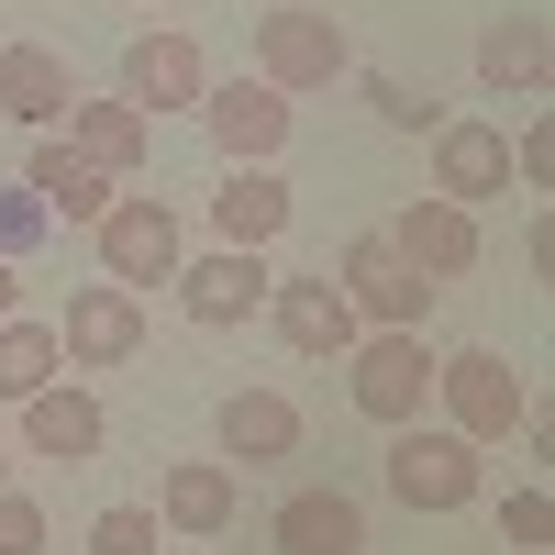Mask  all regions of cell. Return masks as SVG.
I'll list each match as a JSON object with an SVG mask.
<instances>
[{"label":"cell","instance_id":"obj_1","mask_svg":"<svg viewBox=\"0 0 555 555\" xmlns=\"http://www.w3.org/2000/svg\"><path fill=\"white\" fill-rule=\"evenodd\" d=\"M334 289L356 300V322H366V334H423V311H434V278L400 256V234H389V222H366V234L345 245Z\"/></svg>","mask_w":555,"mask_h":555},{"label":"cell","instance_id":"obj_2","mask_svg":"<svg viewBox=\"0 0 555 555\" xmlns=\"http://www.w3.org/2000/svg\"><path fill=\"white\" fill-rule=\"evenodd\" d=\"M434 389H444V434H467V444H512L522 434V366L500 356V345H467V356H434Z\"/></svg>","mask_w":555,"mask_h":555},{"label":"cell","instance_id":"obj_3","mask_svg":"<svg viewBox=\"0 0 555 555\" xmlns=\"http://www.w3.org/2000/svg\"><path fill=\"white\" fill-rule=\"evenodd\" d=\"M256 78L278 89V101H300V89H334V78H356V44H345V23L334 12H256Z\"/></svg>","mask_w":555,"mask_h":555},{"label":"cell","instance_id":"obj_4","mask_svg":"<svg viewBox=\"0 0 555 555\" xmlns=\"http://www.w3.org/2000/svg\"><path fill=\"white\" fill-rule=\"evenodd\" d=\"M345 400H356L378 434L423 423V400H434V345H423V334H356V356H345Z\"/></svg>","mask_w":555,"mask_h":555},{"label":"cell","instance_id":"obj_5","mask_svg":"<svg viewBox=\"0 0 555 555\" xmlns=\"http://www.w3.org/2000/svg\"><path fill=\"white\" fill-rule=\"evenodd\" d=\"M89 234H101V278H112V289H133V300H145L156 278H178V256H190V234H178V211H167L156 190H122Z\"/></svg>","mask_w":555,"mask_h":555},{"label":"cell","instance_id":"obj_6","mask_svg":"<svg viewBox=\"0 0 555 555\" xmlns=\"http://www.w3.org/2000/svg\"><path fill=\"white\" fill-rule=\"evenodd\" d=\"M389 500H400V512H467V500H478V444L400 423L389 434Z\"/></svg>","mask_w":555,"mask_h":555},{"label":"cell","instance_id":"obj_7","mask_svg":"<svg viewBox=\"0 0 555 555\" xmlns=\"http://www.w3.org/2000/svg\"><path fill=\"white\" fill-rule=\"evenodd\" d=\"M289 101H278L267 78H211L201 89V133L222 145V167H278V145H289Z\"/></svg>","mask_w":555,"mask_h":555},{"label":"cell","instance_id":"obj_8","mask_svg":"<svg viewBox=\"0 0 555 555\" xmlns=\"http://www.w3.org/2000/svg\"><path fill=\"white\" fill-rule=\"evenodd\" d=\"M267 322H278V345L289 356H311V366H345L356 356V300L334 289V278H267Z\"/></svg>","mask_w":555,"mask_h":555},{"label":"cell","instance_id":"obj_9","mask_svg":"<svg viewBox=\"0 0 555 555\" xmlns=\"http://www.w3.org/2000/svg\"><path fill=\"white\" fill-rule=\"evenodd\" d=\"M178 311L201 322V334H234V322H256L267 311V256H245V245H211V256H178Z\"/></svg>","mask_w":555,"mask_h":555},{"label":"cell","instance_id":"obj_10","mask_svg":"<svg viewBox=\"0 0 555 555\" xmlns=\"http://www.w3.org/2000/svg\"><path fill=\"white\" fill-rule=\"evenodd\" d=\"M56 356L67 366H133L145 356V300L112 289V278H89V289L67 300V322H56Z\"/></svg>","mask_w":555,"mask_h":555},{"label":"cell","instance_id":"obj_11","mask_svg":"<svg viewBox=\"0 0 555 555\" xmlns=\"http://www.w3.org/2000/svg\"><path fill=\"white\" fill-rule=\"evenodd\" d=\"M201 89H211V56H201V44L190 34H133L122 44V101L133 112H201Z\"/></svg>","mask_w":555,"mask_h":555},{"label":"cell","instance_id":"obj_12","mask_svg":"<svg viewBox=\"0 0 555 555\" xmlns=\"http://www.w3.org/2000/svg\"><path fill=\"white\" fill-rule=\"evenodd\" d=\"M500 190H512V133L500 122H434V201L478 211Z\"/></svg>","mask_w":555,"mask_h":555},{"label":"cell","instance_id":"obj_13","mask_svg":"<svg viewBox=\"0 0 555 555\" xmlns=\"http://www.w3.org/2000/svg\"><path fill=\"white\" fill-rule=\"evenodd\" d=\"M234 512H245V489H234V467H222V455H178V467L156 478V522L190 533V544L234 533Z\"/></svg>","mask_w":555,"mask_h":555},{"label":"cell","instance_id":"obj_14","mask_svg":"<svg viewBox=\"0 0 555 555\" xmlns=\"http://www.w3.org/2000/svg\"><path fill=\"white\" fill-rule=\"evenodd\" d=\"M267 544L278 555H366V512H356L345 489H289L267 512Z\"/></svg>","mask_w":555,"mask_h":555},{"label":"cell","instance_id":"obj_15","mask_svg":"<svg viewBox=\"0 0 555 555\" xmlns=\"http://www.w3.org/2000/svg\"><path fill=\"white\" fill-rule=\"evenodd\" d=\"M23 190L44 201V222H101V211L122 201V178H101V167L67 145V133H44V145H34V167H23Z\"/></svg>","mask_w":555,"mask_h":555},{"label":"cell","instance_id":"obj_16","mask_svg":"<svg viewBox=\"0 0 555 555\" xmlns=\"http://www.w3.org/2000/svg\"><path fill=\"white\" fill-rule=\"evenodd\" d=\"M112 444V411L89 389H34L23 400V455H56V467H89V455Z\"/></svg>","mask_w":555,"mask_h":555},{"label":"cell","instance_id":"obj_17","mask_svg":"<svg viewBox=\"0 0 555 555\" xmlns=\"http://www.w3.org/2000/svg\"><path fill=\"white\" fill-rule=\"evenodd\" d=\"M67 145H78L89 167H101V178H145V156H156V122H145V112H133L122 89H112V101H67Z\"/></svg>","mask_w":555,"mask_h":555},{"label":"cell","instance_id":"obj_18","mask_svg":"<svg viewBox=\"0 0 555 555\" xmlns=\"http://www.w3.org/2000/svg\"><path fill=\"white\" fill-rule=\"evenodd\" d=\"M544 56H555L544 12H500L478 34V89H489V101H544Z\"/></svg>","mask_w":555,"mask_h":555},{"label":"cell","instance_id":"obj_19","mask_svg":"<svg viewBox=\"0 0 555 555\" xmlns=\"http://www.w3.org/2000/svg\"><path fill=\"white\" fill-rule=\"evenodd\" d=\"M211 234L245 245V256H267L278 234H289V190H278V167H222V190H211Z\"/></svg>","mask_w":555,"mask_h":555},{"label":"cell","instance_id":"obj_20","mask_svg":"<svg viewBox=\"0 0 555 555\" xmlns=\"http://www.w3.org/2000/svg\"><path fill=\"white\" fill-rule=\"evenodd\" d=\"M67 101H78V78H67L56 44H0V112H12V122L56 133V122H67Z\"/></svg>","mask_w":555,"mask_h":555},{"label":"cell","instance_id":"obj_21","mask_svg":"<svg viewBox=\"0 0 555 555\" xmlns=\"http://www.w3.org/2000/svg\"><path fill=\"white\" fill-rule=\"evenodd\" d=\"M300 455V411L278 389H234L222 400V467H289Z\"/></svg>","mask_w":555,"mask_h":555},{"label":"cell","instance_id":"obj_22","mask_svg":"<svg viewBox=\"0 0 555 555\" xmlns=\"http://www.w3.org/2000/svg\"><path fill=\"white\" fill-rule=\"evenodd\" d=\"M389 234H400V256L423 278H467L478 267V211H455V201H411Z\"/></svg>","mask_w":555,"mask_h":555},{"label":"cell","instance_id":"obj_23","mask_svg":"<svg viewBox=\"0 0 555 555\" xmlns=\"http://www.w3.org/2000/svg\"><path fill=\"white\" fill-rule=\"evenodd\" d=\"M56 366H67V356H56V322H23V311L0 322V400H12V411H23L34 389H56Z\"/></svg>","mask_w":555,"mask_h":555},{"label":"cell","instance_id":"obj_24","mask_svg":"<svg viewBox=\"0 0 555 555\" xmlns=\"http://www.w3.org/2000/svg\"><path fill=\"white\" fill-rule=\"evenodd\" d=\"M156 544H167V522L133 512V500H112V512L89 522V555H156Z\"/></svg>","mask_w":555,"mask_h":555},{"label":"cell","instance_id":"obj_25","mask_svg":"<svg viewBox=\"0 0 555 555\" xmlns=\"http://www.w3.org/2000/svg\"><path fill=\"white\" fill-rule=\"evenodd\" d=\"M500 544L544 555V544H555V500H544V489H512V500H500Z\"/></svg>","mask_w":555,"mask_h":555},{"label":"cell","instance_id":"obj_26","mask_svg":"<svg viewBox=\"0 0 555 555\" xmlns=\"http://www.w3.org/2000/svg\"><path fill=\"white\" fill-rule=\"evenodd\" d=\"M44 544H56V522H44V500L0 489V555H44Z\"/></svg>","mask_w":555,"mask_h":555},{"label":"cell","instance_id":"obj_27","mask_svg":"<svg viewBox=\"0 0 555 555\" xmlns=\"http://www.w3.org/2000/svg\"><path fill=\"white\" fill-rule=\"evenodd\" d=\"M366 101H378V122H389V133H434V122H444L411 78H366Z\"/></svg>","mask_w":555,"mask_h":555},{"label":"cell","instance_id":"obj_28","mask_svg":"<svg viewBox=\"0 0 555 555\" xmlns=\"http://www.w3.org/2000/svg\"><path fill=\"white\" fill-rule=\"evenodd\" d=\"M34 234H44V201L34 190H0V256H23Z\"/></svg>","mask_w":555,"mask_h":555},{"label":"cell","instance_id":"obj_29","mask_svg":"<svg viewBox=\"0 0 555 555\" xmlns=\"http://www.w3.org/2000/svg\"><path fill=\"white\" fill-rule=\"evenodd\" d=\"M544 167H555V133H544V122H522V145H512V178H522V190H544Z\"/></svg>","mask_w":555,"mask_h":555},{"label":"cell","instance_id":"obj_30","mask_svg":"<svg viewBox=\"0 0 555 555\" xmlns=\"http://www.w3.org/2000/svg\"><path fill=\"white\" fill-rule=\"evenodd\" d=\"M23 311V278H12V256H0V322H12Z\"/></svg>","mask_w":555,"mask_h":555},{"label":"cell","instance_id":"obj_31","mask_svg":"<svg viewBox=\"0 0 555 555\" xmlns=\"http://www.w3.org/2000/svg\"><path fill=\"white\" fill-rule=\"evenodd\" d=\"M122 12H156V0H122Z\"/></svg>","mask_w":555,"mask_h":555},{"label":"cell","instance_id":"obj_32","mask_svg":"<svg viewBox=\"0 0 555 555\" xmlns=\"http://www.w3.org/2000/svg\"><path fill=\"white\" fill-rule=\"evenodd\" d=\"M0 467H12V444H0Z\"/></svg>","mask_w":555,"mask_h":555}]
</instances>
